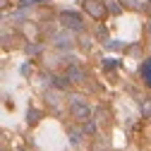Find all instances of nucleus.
<instances>
[{"instance_id": "obj_1", "label": "nucleus", "mask_w": 151, "mask_h": 151, "mask_svg": "<svg viewBox=\"0 0 151 151\" xmlns=\"http://www.w3.org/2000/svg\"><path fill=\"white\" fill-rule=\"evenodd\" d=\"M60 24L65 31H82L84 29V19H82V14L77 12H60Z\"/></svg>"}, {"instance_id": "obj_2", "label": "nucleus", "mask_w": 151, "mask_h": 151, "mask_svg": "<svg viewBox=\"0 0 151 151\" xmlns=\"http://www.w3.org/2000/svg\"><path fill=\"white\" fill-rule=\"evenodd\" d=\"M70 113L74 115V120L86 122V120L91 118V106H89L84 99H72V103H70Z\"/></svg>"}, {"instance_id": "obj_3", "label": "nucleus", "mask_w": 151, "mask_h": 151, "mask_svg": "<svg viewBox=\"0 0 151 151\" xmlns=\"http://www.w3.org/2000/svg\"><path fill=\"white\" fill-rule=\"evenodd\" d=\"M82 7L86 10V14L93 17V19H103L106 12H108V5H103L101 0H82Z\"/></svg>"}, {"instance_id": "obj_4", "label": "nucleus", "mask_w": 151, "mask_h": 151, "mask_svg": "<svg viewBox=\"0 0 151 151\" xmlns=\"http://www.w3.org/2000/svg\"><path fill=\"white\" fill-rule=\"evenodd\" d=\"M65 77H67V82L70 84H84L86 82V70L82 67V65H77V63H72L67 70H65Z\"/></svg>"}, {"instance_id": "obj_5", "label": "nucleus", "mask_w": 151, "mask_h": 151, "mask_svg": "<svg viewBox=\"0 0 151 151\" xmlns=\"http://www.w3.org/2000/svg\"><path fill=\"white\" fill-rule=\"evenodd\" d=\"M139 74H142V79H144V84L151 89V58H146L144 63H142V67H139Z\"/></svg>"}, {"instance_id": "obj_6", "label": "nucleus", "mask_w": 151, "mask_h": 151, "mask_svg": "<svg viewBox=\"0 0 151 151\" xmlns=\"http://www.w3.org/2000/svg\"><path fill=\"white\" fill-rule=\"evenodd\" d=\"M72 39H70V34L65 36V34H58V36H55V46H58V48H72Z\"/></svg>"}, {"instance_id": "obj_7", "label": "nucleus", "mask_w": 151, "mask_h": 151, "mask_svg": "<svg viewBox=\"0 0 151 151\" xmlns=\"http://www.w3.org/2000/svg\"><path fill=\"white\" fill-rule=\"evenodd\" d=\"M122 5H125L122 0H110V3H108V12L110 14H120L122 12Z\"/></svg>"}, {"instance_id": "obj_8", "label": "nucleus", "mask_w": 151, "mask_h": 151, "mask_svg": "<svg viewBox=\"0 0 151 151\" xmlns=\"http://www.w3.org/2000/svg\"><path fill=\"white\" fill-rule=\"evenodd\" d=\"M96 129H99V122L93 120V118H89L84 122V134H96Z\"/></svg>"}, {"instance_id": "obj_9", "label": "nucleus", "mask_w": 151, "mask_h": 151, "mask_svg": "<svg viewBox=\"0 0 151 151\" xmlns=\"http://www.w3.org/2000/svg\"><path fill=\"white\" fill-rule=\"evenodd\" d=\"M122 3H125L127 7H132V10H144V7H146L144 0H122Z\"/></svg>"}, {"instance_id": "obj_10", "label": "nucleus", "mask_w": 151, "mask_h": 151, "mask_svg": "<svg viewBox=\"0 0 151 151\" xmlns=\"http://www.w3.org/2000/svg\"><path fill=\"white\" fill-rule=\"evenodd\" d=\"M50 82H53V86H55V89H65V86L70 84V82H67V77H53Z\"/></svg>"}, {"instance_id": "obj_11", "label": "nucleus", "mask_w": 151, "mask_h": 151, "mask_svg": "<svg viewBox=\"0 0 151 151\" xmlns=\"http://www.w3.org/2000/svg\"><path fill=\"white\" fill-rule=\"evenodd\" d=\"M139 106H142V110H144V115H149V118H151V99H142V101H139Z\"/></svg>"}, {"instance_id": "obj_12", "label": "nucleus", "mask_w": 151, "mask_h": 151, "mask_svg": "<svg viewBox=\"0 0 151 151\" xmlns=\"http://www.w3.org/2000/svg\"><path fill=\"white\" fill-rule=\"evenodd\" d=\"M91 151H110V149H108V144H106L103 139H96V142H93V149H91Z\"/></svg>"}, {"instance_id": "obj_13", "label": "nucleus", "mask_w": 151, "mask_h": 151, "mask_svg": "<svg viewBox=\"0 0 151 151\" xmlns=\"http://www.w3.org/2000/svg\"><path fill=\"white\" fill-rule=\"evenodd\" d=\"M39 118H41V113H39V110H34V108L27 113V120H29L31 125H34V122H39Z\"/></svg>"}, {"instance_id": "obj_14", "label": "nucleus", "mask_w": 151, "mask_h": 151, "mask_svg": "<svg viewBox=\"0 0 151 151\" xmlns=\"http://www.w3.org/2000/svg\"><path fill=\"white\" fill-rule=\"evenodd\" d=\"M118 67V60L115 58H106L103 60V70H115Z\"/></svg>"}, {"instance_id": "obj_15", "label": "nucleus", "mask_w": 151, "mask_h": 151, "mask_svg": "<svg viewBox=\"0 0 151 151\" xmlns=\"http://www.w3.org/2000/svg\"><path fill=\"white\" fill-rule=\"evenodd\" d=\"M67 132H70V139H72V144H79V142H82V139H79L82 134H79L77 129H67Z\"/></svg>"}, {"instance_id": "obj_16", "label": "nucleus", "mask_w": 151, "mask_h": 151, "mask_svg": "<svg viewBox=\"0 0 151 151\" xmlns=\"http://www.w3.org/2000/svg\"><path fill=\"white\" fill-rule=\"evenodd\" d=\"M39 3H46V0H19L22 7H29V5H39Z\"/></svg>"}, {"instance_id": "obj_17", "label": "nucleus", "mask_w": 151, "mask_h": 151, "mask_svg": "<svg viewBox=\"0 0 151 151\" xmlns=\"http://www.w3.org/2000/svg\"><path fill=\"white\" fill-rule=\"evenodd\" d=\"M39 50H41V46H36V43H34V46H27V53H31V55L39 53Z\"/></svg>"}, {"instance_id": "obj_18", "label": "nucleus", "mask_w": 151, "mask_h": 151, "mask_svg": "<svg viewBox=\"0 0 151 151\" xmlns=\"http://www.w3.org/2000/svg\"><path fill=\"white\" fill-rule=\"evenodd\" d=\"M99 36H101V39H103V43H106V41H108V31H106V29H103V27H101V29H99Z\"/></svg>"}, {"instance_id": "obj_19", "label": "nucleus", "mask_w": 151, "mask_h": 151, "mask_svg": "<svg viewBox=\"0 0 151 151\" xmlns=\"http://www.w3.org/2000/svg\"><path fill=\"white\" fill-rule=\"evenodd\" d=\"M149 34H151V22H149Z\"/></svg>"}]
</instances>
